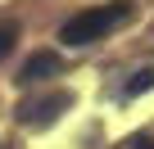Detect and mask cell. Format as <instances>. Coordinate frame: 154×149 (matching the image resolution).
Wrapping results in <instances>:
<instances>
[{
    "label": "cell",
    "mask_w": 154,
    "mask_h": 149,
    "mask_svg": "<svg viewBox=\"0 0 154 149\" xmlns=\"http://www.w3.org/2000/svg\"><path fill=\"white\" fill-rule=\"evenodd\" d=\"M131 149H154V140H131Z\"/></svg>",
    "instance_id": "cell-6"
},
{
    "label": "cell",
    "mask_w": 154,
    "mask_h": 149,
    "mask_svg": "<svg viewBox=\"0 0 154 149\" xmlns=\"http://www.w3.org/2000/svg\"><path fill=\"white\" fill-rule=\"evenodd\" d=\"M68 104H72L68 91H54L45 100H27V104H18V122L23 127H50L59 113H68Z\"/></svg>",
    "instance_id": "cell-2"
},
{
    "label": "cell",
    "mask_w": 154,
    "mask_h": 149,
    "mask_svg": "<svg viewBox=\"0 0 154 149\" xmlns=\"http://www.w3.org/2000/svg\"><path fill=\"white\" fill-rule=\"evenodd\" d=\"M131 14H136L131 0H109V5L82 9V14H72V18L59 27V41H63V45H91V41H104L109 32H118L122 23H131Z\"/></svg>",
    "instance_id": "cell-1"
},
{
    "label": "cell",
    "mask_w": 154,
    "mask_h": 149,
    "mask_svg": "<svg viewBox=\"0 0 154 149\" xmlns=\"http://www.w3.org/2000/svg\"><path fill=\"white\" fill-rule=\"evenodd\" d=\"M14 41H18V32H14V27H0V59L14 50Z\"/></svg>",
    "instance_id": "cell-5"
},
{
    "label": "cell",
    "mask_w": 154,
    "mask_h": 149,
    "mask_svg": "<svg viewBox=\"0 0 154 149\" xmlns=\"http://www.w3.org/2000/svg\"><path fill=\"white\" fill-rule=\"evenodd\" d=\"M140 91H154V68H140L136 77L127 82V91H122V95H127V100H136Z\"/></svg>",
    "instance_id": "cell-4"
},
{
    "label": "cell",
    "mask_w": 154,
    "mask_h": 149,
    "mask_svg": "<svg viewBox=\"0 0 154 149\" xmlns=\"http://www.w3.org/2000/svg\"><path fill=\"white\" fill-rule=\"evenodd\" d=\"M59 68H63V59H59L54 50H41V54H32V59L23 63L18 82H23V86H32V82H45V77H54Z\"/></svg>",
    "instance_id": "cell-3"
}]
</instances>
